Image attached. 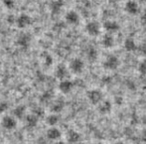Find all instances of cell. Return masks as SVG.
<instances>
[{"instance_id":"cell-1","label":"cell","mask_w":146,"mask_h":144,"mask_svg":"<svg viewBox=\"0 0 146 144\" xmlns=\"http://www.w3.org/2000/svg\"><path fill=\"white\" fill-rule=\"evenodd\" d=\"M70 71L72 72L75 75H80L84 72V69H85V63L82 59L80 58H75L71 61L69 66Z\"/></svg>"},{"instance_id":"cell-2","label":"cell","mask_w":146,"mask_h":144,"mask_svg":"<svg viewBox=\"0 0 146 144\" xmlns=\"http://www.w3.org/2000/svg\"><path fill=\"white\" fill-rule=\"evenodd\" d=\"M87 98L92 104H98L104 100V94L100 90H90L87 92Z\"/></svg>"},{"instance_id":"cell-3","label":"cell","mask_w":146,"mask_h":144,"mask_svg":"<svg viewBox=\"0 0 146 144\" xmlns=\"http://www.w3.org/2000/svg\"><path fill=\"white\" fill-rule=\"evenodd\" d=\"M32 22H33L32 17L26 13L20 14L15 20L16 25H17V27L20 29H25V28L29 27L31 24H32Z\"/></svg>"},{"instance_id":"cell-4","label":"cell","mask_w":146,"mask_h":144,"mask_svg":"<svg viewBox=\"0 0 146 144\" xmlns=\"http://www.w3.org/2000/svg\"><path fill=\"white\" fill-rule=\"evenodd\" d=\"M31 41H32V38H31V35L29 33L22 32L17 36L16 44H17V46H19L20 48H27L31 44Z\"/></svg>"},{"instance_id":"cell-5","label":"cell","mask_w":146,"mask_h":144,"mask_svg":"<svg viewBox=\"0 0 146 144\" xmlns=\"http://www.w3.org/2000/svg\"><path fill=\"white\" fill-rule=\"evenodd\" d=\"M86 32L92 37H96L100 34V25L96 21H90L86 25Z\"/></svg>"},{"instance_id":"cell-6","label":"cell","mask_w":146,"mask_h":144,"mask_svg":"<svg viewBox=\"0 0 146 144\" xmlns=\"http://www.w3.org/2000/svg\"><path fill=\"white\" fill-rule=\"evenodd\" d=\"M118 66H119L118 58L116 56H113V55L108 56L104 62V68L106 70H110V71H112V70L117 69Z\"/></svg>"},{"instance_id":"cell-7","label":"cell","mask_w":146,"mask_h":144,"mask_svg":"<svg viewBox=\"0 0 146 144\" xmlns=\"http://www.w3.org/2000/svg\"><path fill=\"white\" fill-rule=\"evenodd\" d=\"M1 125L3 126V128L7 129V130H12L17 125V121H16L15 117L10 116V115H6V116H4L2 118Z\"/></svg>"},{"instance_id":"cell-8","label":"cell","mask_w":146,"mask_h":144,"mask_svg":"<svg viewBox=\"0 0 146 144\" xmlns=\"http://www.w3.org/2000/svg\"><path fill=\"white\" fill-rule=\"evenodd\" d=\"M65 20L70 25H78L80 23V15L76 11H74V10H70V11H68L66 13Z\"/></svg>"},{"instance_id":"cell-9","label":"cell","mask_w":146,"mask_h":144,"mask_svg":"<svg viewBox=\"0 0 146 144\" xmlns=\"http://www.w3.org/2000/svg\"><path fill=\"white\" fill-rule=\"evenodd\" d=\"M55 76H56V78L59 79L60 81L67 80L68 76H69V69H68L64 64H60V65L57 66V68H56Z\"/></svg>"},{"instance_id":"cell-10","label":"cell","mask_w":146,"mask_h":144,"mask_svg":"<svg viewBox=\"0 0 146 144\" xmlns=\"http://www.w3.org/2000/svg\"><path fill=\"white\" fill-rule=\"evenodd\" d=\"M124 10L129 15H136L139 11V6L137 4V2H135L134 0H128L125 3Z\"/></svg>"},{"instance_id":"cell-11","label":"cell","mask_w":146,"mask_h":144,"mask_svg":"<svg viewBox=\"0 0 146 144\" xmlns=\"http://www.w3.org/2000/svg\"><path fill=\"white\" fill-rule=\"evenodd\" d=\"M58 88L62 94H70L74 88V83L70 81V80H63V81L60 82Z\"/></svg>"},{"instance_id":"cell-12","label":"cell","mask_w":146,"mask_h":144,"mask_svg":"<svg viewBox=\"0 0 146 144\" xmlns=\"http://www.w3.org/2000/svg\"><path fill=\"white\" fill-rule=\"evenodd\" d=\"M98 110L100 114H108L112 109V104L110 100H102L98 104Z\"/></svg>"},{"instance_id":"cell-13","label":"cell","mask_w":146,"mask_h":144,"mask_svg":"<svg viewBox=\"0 0 146 144\" xmlns=\"http://www.w3.org/2000/svg\"><path fill=\"white\" fill-rule=\"evenodd\" d=\"M102 26H104V30H106V32H108V34H110V33H115L119 30V28H120L119 24L117 23L116 21H114V20H106V21H104Z\"/></svg>"},{"instance_id":"cell-14","label":"cell","mask_w":146,"mask_h":144,"mask_svg":"<svg viewBox=\"0 0 146 144\" xmlns=\"http://www.w3.org/2000/svg\"><path fill=\"white\" fill-rule=\"evenodd\" d=\"M64 5H65V3H64L63 0H53V1L50 3V5H49L51 13L55 14V15H56V14H59L60 12L63 10Z\"/></svg>"},{"instance_id":"cell-15","label":"cell","mask_w":146,"mask_h":144,"mask_svg":"<svg viewBox=\"0 0 146 144\" xmlns=\"http://www.w3.org/2000/svg\"><path fill=\"white\" fill-rule=\"evenodd\" d=\"M67 140H68V142L71 144L79 143L80 140H81V134H80L78 131L71 129V130H69L67 133Z\"/></svg>"},{"instance_id":"cell-16","label":"cell","mask_w":146,"mask_h":144,"mask_svg":"<svg viewBox=\"0 0 146 144\" xmlns=\"http://www.w3.org/2000/svg\"><path fill=\"white\" fill-rule=\"evenodd\" d=\"M123 48L127 51V52H133V51L137 50V45L136 42L134 41V39L128 37L124 40L123 42Z\"/></svg>"},{"instance_id":"cell-17","label":"cell","mask_w":146,"mask_h":144,"mask_svg":"<svg viewBox=\"0 0 146 144\" xmlns=\"http://www.w3.org/2000/svg\"><path fill=\"white\" fill-rule=\"evenodd\" d=\"M114 43H115V40H114L113 36L111 34H106L102 39V44L104 48L106 49H110L114 46Z\"/></svg>"},{"instance_id":"cell-18","label":"cell","mask_w":146,"mask_h":144,"mask_svg":"<svg viewBox=\"0 0 146 144\" xmlns=\"http://www.w3.org/2000/svg\"><path fill=\"white\" fill-rule=\"evenodd\" d=\"M65 108V102L63 100H57L51 106V111L54 113H59L63 110V108Z\"/></svg>"},{"instance_id":"cell-19","label":"cell","mask_w":146,"mask_h":144,"mask_svg":"<svg viewBox=\"0 0 146 144\" xmlns=\"http://www.w3.org/2000/svg\"><path fill=\"white\" fill-rule=\"evenodd\" d=\"M62 136L61 131L56 127H51L48 131H47V137L51 140H58L60 137Z\"/></svg>"},{"instance_id":"cell-20","label":"cell","mask_w":146,"mask_h":144,"mask_svg":"<svg viewBox=\"0 0 146 144\" xmlns=\"http://www.w3.org/2000/svg\"><path fill=\"white\" fill-rule=\"evenodd\" d=\"M38 119H39L38 117L35 116L34 114L27 115L25 118L27 127H29V128H34V127H36L37 124H38Z\"/></svg>"},{"instance_id":"cell-21","label":"cell","mask_w":146,"mask_h":144,"mask_svg":"<svg viewBox=\"0 0 146 144\" xmlns=\"http://www.w3.org/2000/svg\"><path fill=\"white\" fill-rule=\"evenodd\" d=\"M26 108L24 106H18L13 109V115L15 118H23L25 116Z\"/></svg>"},{"instance_id":"cell-22","label":"cell","mask_w":146,"mask_h":144,"mask_svg":"<svg viewBox=\"0 0 146 144\" xmlns=\"http://www.w3.org/2000/svg\"><path fill=\"white\" fill-rule=\"evenodd\" d=\"M59 121H60V116L57 113L50 114L49 116H47V118H46L47 124L50 125V126H53V127H54L56 124H58Z\"/></svg>"},{"instance_id":"cell-23","label":"cell","mask_w":146,"mask_h":144,"mask_svg":"<svg viewBox=\"0 0 146 144\" xmlns=\"http://www.w3.org/2000/svg\"><path fill=\"white\" fill-rule=\"evenodd\" d=\"M98 51L94 48V47H90V48L88 49L87 51V58L88 61L90 62H96L98 60Z\"/></svg>"},{"instance_id":"cell-24","label":"cell","mask_w":146,"mask_h":144,"mask_svg":"<svg viewBox=\"0 0 146 144\" xmlns=\"http://www.w3.org/2000/svg\"><path fill=\"white\" fill-rule=\"evenodd\" d=\"M53 94L51 92H45L44 94L41 96V98H40V102H42V104H50L51 102H52V100H53Z\"/></svg>"},{"instance_id":"cell-25","label":"cell","mask_w":146,"mask_h":144,"mask_svg":"<svg viewBox=\"0 0 146 144\" xmlns=\"http://www.w3.org/2000/svg\"><path fill=\"white\" fill-rule=\"evenodd\" d=\"M2 4L5 8L11 10L15 7V0H2Z\"/></svg>"},{"instance_id":"cell-26","label":"cell","mask_w":146,"mask_h":144,"mask_svg":"<svg viewBox=\"0 0 146 144\" xmlns=\"http://www.w3.org/2000/svg\"><path fill=\"white\" fill-rule=\"evenodd\" d=\"M43 63H44L45 67H51V66L53 65V58L51 55L49 54H46L44 57V61H43Z\"/></svg>"},{"instance_id":"cell-27","label":"cell","mask_w":146,"mask_h":144,"mask_svg":"<svg viewBox=\"0 0 146 144\" xmlns=\"http://www.w3.org/2000/svg\"><path fill=\"white\" fill-rule=\"evenodd\" d=\"M138 71L142 76H146V60H143L138 65Z\"/></svg>"},{"instance_id":"cell-28","label":"cell","mask_w":146,"mask_h":144,"mask_svg":"<svg viewBox=\"0 0 146 144\" xmlns=\"http://www.w3.org/2000/svg\"><path fill=\"white\" fill-rule=\"evenodd\" d=\"M9 108V104L5 100H0V113H3Z\"/></svg>"},{"instance_id":"cell-29","label":"cell","mask_w":146,"mask_h":144,"mask_svg":"<svg viewBox=\"0 0 146 144\" xmlns=\"http://www.w3.org/2000/svg\"><path fill=\"white\" fill-rule=\"evenodd\" d=\"M138 51L140 52L141 55H146V43H142L139 45V47H137Z\"/></svg>"},{"instance_id":"cell-30","label":"cell","mask_w":146,"mask_h":144,"mask_svg":"<svg viewBox=\"0 0 146 144\" xmlns=\"http://www.w3.org/2000/svg\"><path fill=\"white\" fill-rule=\"evenodd\" d=\"M35 115V116H37L39 118V117H41V116H43L44 115V110L43 109H41V108H36L35 109V111H34V113H33Z\"/></svg>"},{"instance_id":"cell-31","label":"cell","mask_w":146,"mask_h":144,"mask_svg":"<svg viewBox=\"0 0 146 144\" xmlns=\"http://www.w3.org/2000/svg\"><path fill=\"white\" fill-rule=\"evenodd\" d=\"M140 139H141V141H142V142L146 143V128H144L142 131H141V133H140Z\"/></svg>"},{"instance_id":"cell-32","label":"cell","mask_w":146,"mask_h":144,"mask_svg":"<svg viewBox=\"0 0 146 144\" xmlns=\"http://www.w3.org/2000/svg\"><path fill=\"white\" fill-rule=\"evenodd\" d=\"M122 102H123V100L121 98H115V104H117V106H121Z\"/></svg>"},{"instance_id":"cell-33","label":"cell","mask_w":146,"mask_h":144,"mask_svg":"<svg viewBox=\"0 0 146 144\" xmlns=\"http://www.w3.org/2000/svg\"><path fill=\"white\" fill-rule=\"evenodd\" d=\"M141 122H142L143 125H145L146 126V114H144L142 117H141Z\"/></svg>"},{"instance_id":"cell-34","label":"cell","mask_w":146,"mask_h":144,"mask_svg":"<svg viewBox=\"0 0 146 144\" xmlns=\"http://www.w3.org/2000/svg\"><path fill=\"white\" fill-rule=\"evenodd\" d=\"M142 21H143V23L146 24V11L144 12V14L142 15Z\"/></svg>"},{"instance_id":"cell-35","label":"cell","mask_w":146,"mask_h":144,"mask_svg":"<svg viewBox=\"0 0 146 144\" xmlns=\"http://www.w3.org/2000/svg\"><path fill=\"white\" fill-rule=\"evenodd\" d=\"M113 144H125L123 141H116V142H114Z\"/></svg>"},{"instance_id":"cell-36","label":"cell","mask_w":146,"mask_h":144,"mask_svg":"<svg viewBox=\"0 0 146 144\" xmlns=\"http://www.w3.org/2000/svg\"><path fill=\"white\" fill-rule=\"evenodd\" d=\"M55 144H67V143H65L64 141H57V142L55 143Z\"/></svg>"},{"instance_id":"cell-37","label":"cell","mask_w":146,"mask_h":144,"mask_svg":"<svg viewBox=\"0 0 146 144\" xmlns=\"http://www.w3.org/2000/svg\"><path fill=\"white\" fill-rule=\"evenodd\" d=\"M96 144H104V143H102V142H98V143H96Z\"/></svg>"},{"instance_id":"cell-38","label":"cell","mask_w":146,"mask_h":144,"mask_svg":"<svg viewBox=\"0 0 146 144\" xmlns=\"http://www.w3.org/2000/svg\"><path fill=\"white\" fill-rule=\"evenodd\" d=\"M79 144H84V143H79Z\"/></svg>"}]
</instances>
